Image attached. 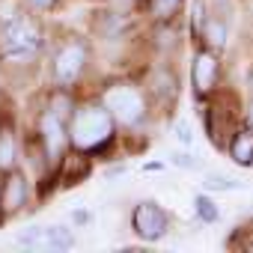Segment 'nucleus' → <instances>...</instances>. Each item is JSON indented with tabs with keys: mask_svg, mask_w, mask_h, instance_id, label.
I'll return each instance as SVG.
<instances>
[{
	"mask_svg": "<svg viewBox=\"0 0 253 253\" xmlns=\"http://www.w3.org/2000/svg\"><path fill=\"white\" fill-rule=\"evenodd\" d=\"M33 6H39V9H48V6H54V0H30Z\"/></svg>",
	"mask_w": 253,
	"mask_h": 253,
	"instance_id": "obj_19",
	"label": "nucleus"
},
{
	"mask_svg": "<svg viewBox=\"0 0 253 253\" xmlns=\"http://www.w3.org/2000/svg\"><path fill=\"white\" fill-rule=\"evenodd\" d=\"M84 63H86V51H84V45H66V48L57 54V63H54V75H57V81H60V84H72V81L81 75Z\"/></svg>",
	"mask_w": 253,
	"mask_h": 253,
	"instance_id": "obj_7",
	"label": "nucleus"
},
{
	"mask_svg": "<svg viewBox=\"0 0 253 253\" xmlns=\"http://www.w3.org/2000/svg\"><path fill=\"white\" fill-rule=\"evenodd\" d=\"M104 107L113 119L125 125H134L143 119V95L134 86H110L104 92Z\"/></svg>",
	"mask_w": 253,
	"mask_h": 253,
	"instance_id": "obj_3",
	"label": "nucleus"
},
{
	"mask_svg": "<svg viewBox=\"0 0 253 253\" xmlns=\"http://www.w3.org/2000/svg\"><path fill=\"white\" fill-rule=\"evenodd\" d=\"M232 158H235V164H253V128L235 134V140H232Z\"/></svg>",
	"mask_w": 253,
	"mask_h": 253,
	"instance_id": "obj_10",
	"label": "nucleus"
},
{
	"mask_svg": "<svg viewBox=\"0 0 253 253\" xmlns=\"http://www.w3.org/2000/svg\"><path fill=\"white\" fill-rule=\"evenodd\" d=\"M203 39H206L211 48H223V42H226V27H223L217 18H209L206 27H203Z\"/></svg>",
	"mask_w": 253,
	"mask_h": 253,
	"instance_id": "obj_12",
	"label": "nucleus"
},
{
	"mask_svg": "<svg viewBox=\"0 0 253 253\" xmlns=\"http://www.w3.org/2000/svg\"><path fill=\"white\" fill-rule=\"evenodd\" d=\"M247 122H250V125H253V101H250V104H247Z\"/></svg>",
	"mask_w": 253,
	"mask_h": 253,
	"instance_id": "obj_20",
	"label": "nucleus"
},
{
	"mask_svg": "<svg viewBox=\"0 0 253 253\" xmlns=\"http://www.w3.org/2000/svg\"><path fill=\"white\" fill-rule=\"evenodd\" d=\"M15 241L30 250H69L75 244V238L66 226H30V229L18 232Z\"/></svg>",
	"mask_w": 253,
	"mask_h": 253,
	"instance_id": "obj_4",
	"label": "nucleus"
},
{
	"mask_svg": "<svg viewBox=\"0 0 253 253\" xmlns=\"http://www.w3.org/2000/svg\"><path fill=\"white\" fill-rule=\"evenodd\" d=\"M42 137H45V149L51 158H57L63 152V143H66V131H63V122L57 113H45L42 116Z\"/></svg>",
	"mask_w": 253,
	"mask_h": 253,
	"instance_id": "obj_8",
	"label": "nucleus"
},
{
	"mask_svg": "<svg viewBox=\"0 0 253 253\" xmlns=\"http://www.w3.org/2000/svg\"><path fill=\"white\" fill-rule=\"evenodd\" d=\"M217 75H220V66L214 60L211 51H200L194 57V92L197 95H209L217 84Z\"/></svg>",
	"mask_w": 253,
	"mask_h": 253,
	"instance_id": "obj_6",
	"label": "nucleus"
},
{
	"mask_svg": "<svg viewBox=\"0 0 253 253\" xmlns=\"http://www.w3.org/2000/svg\"><path fill=\"white\" fill-rule=\"evenodd\" d=\"M113 134V116L107 113V107H84L78 110L75 122H72V143L78 149H98L101 143H107Z\"/></svg>",
	"mask_w": 253,
	"mask_h": 253,
	"instance_id": "obj_1",
	"label": "nucleus"
},
{
	"mask_svg": "<svg viewBox=\"0 0 253 253\" xmlns=\"http://www.w3.org/2000/svg\"><path fill=\"white\" fill-rule=\"evenodd\" d=\"M12 164H15V137L9 128H3L0 131V167L9 170Z\"/></svg>",
	"mask_w": 253,
	"mask_h": 253,
	"instance_id": "obj_11",
	"label": "nucleus"
},
{
	"mask_svg": "<svg viewBox=\"0 0 253 253\" xmlns=\"http://www.w3.org/2000/svg\"><path fill=\"white\" fill-rule=\"evenodd\" d=\"M131 226L140 238L146 241H158L167 235V226H170V217L167 211L158 206V203H140L134 209V217H131Z\"/></svg>",
	"mask_w": 253,
	"mask_h": 253,
	"instance_id": "obj_5",
	"label": "nucleus"
},
{
	"mask_svg": "<svg viewBox=\"0 0 253 253\" xmlns=\"http://www.w3.org/2000/svg\"><path fill=\"white\" fill-rule=\"evenodd\" d=\"M173 131H176V140H179V143H185V146H191V140H194V134H191V125H188L185 119H179V122L173 125Z\"/></svg>",
	"mask_w": 253,
	"mask_h": 253,
	"instance_id": "obj_16",
	"label": "nucleus"
},
{
	"mask_svg": "<svg viewBox=\"0 0 253 253\" xmlns=\"http://www.w3.org/2000/svg\"><path fill=\"white\" fill-rule=\"evenodd\" d=\"M24 200H27V185H24V179L15 173V176H9V182L3 185V197H0V206H3L6 214H12V211H18V209L24 206Z\"/></svg>",
	"mask_w": 253,
	"mask_h": 253,
	"instance_id": "obj_9",
	"label": "nucleus"
},
{
	"mask_svg": "<svg viewBox=\"0 0 253 253\" xmlns=\"http://www.w3.org/2000/svg\"><path fill=\"white\" fill-rule=\"evenodd\" d=\"M72 220L75 223H89V211H72Z\"/></svg>",
	"mask_w": 253,
	"mask_h": 253,
	"instance_id": "obj_18",
	"label": "nucleus"
},
{
	"mask_svg": "<svg viewBox=\"0 0 253 253\" xmlns=\"http://www.w3.org/2000/svg\"><path fill=\"white\" fill-rule=\"evenodd\" d=\"M182 3V0H152V9H155V15H161V18H167V15H173L176 12V6Z\"/></svg>",
	"mask_w": 253,
	"mask_h": 253,
	"instance_id": "obj_15",
	"label": "nucleus"
},
{
	"mask_svg": "<svg viewBox=\"0 0 253 253\" xmlns=\"http://www.w3.org/2000/svg\"><path fill=\"white\" fill-rule=\"evenodd\" d=\"M173 164H179V167H197V161H191V155H173Z\"/></svg>",
	"mask_w": 253,
	"mask_h": 253,
	"instance_id": "obj_17",
	"label": "nucleus"
},
{
	"mask_svg": "<svg viewBox=\"0 0 253 253\" xmlns=\"http://www.w3.org/2000/svg\"><path fill=\"white\" fill-rule=\"evenodd\" d=\"M0 48L9 60H27L39 51V30L27 18H15L0 33Z\"/></svg>",
	"mask_w": 253,
	"mask_h": 253,
	"instance_id": "obj_2",
	"label": "nucleus"
},
{
	"mask_svg": "<svg viewBox=\"0 0 253 253\" xmlns=\"http://www.w3.org/2000/svg\"><path fill=\"white\" fill-rule=\"evenodd\" d=\"M203 185L209 191H238L241 188V182H235V179H229L223 173H206V182Z\"/></svg>",
	"mask_w": 253,
	"mask_h": 253,
	"instance_id": "obj_13",
	"label": "nucleus"
},
{
	"mask_svg": "<svg viewBox=\"0 0 253 253\" xmlns=\"http://www.w3.org/2000/svg\"><path fill=\"white\" fill-rule=\"evenodd\" d=\"M194 206H197V214H200L203 220H209V223H211V220H217V209H214V203H211L209 197H197V200H194Z\"/></svg>",
	"mask_w": 253,
	"mask_h": 253,
	"instance_id": "obj_14",
	"label": "nucleus"
}]
</instances>
